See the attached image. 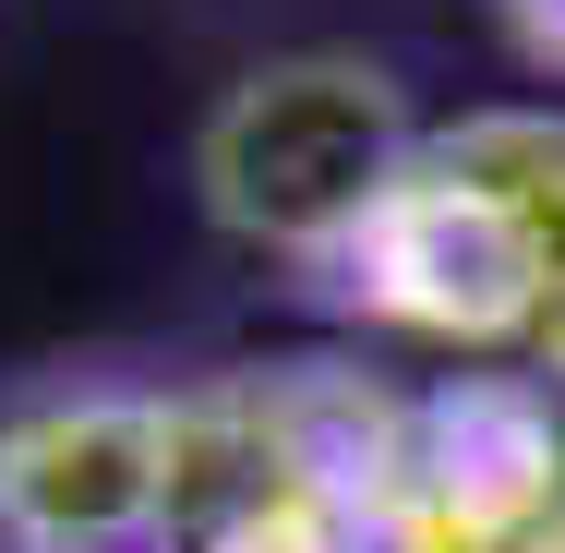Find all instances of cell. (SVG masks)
Segmentation results:
<instances>
[{
    "label": "cell",
    "mask_w": 565,
    "mask_h": 553,
    "mask_svg": "<svg viewBox=\"0 0 565 553\" xmlns=\"http://www.w3.org/2000/svg\"><path fill=\"white\" fill-rule=\"evenodd\" d=\"M326 277H349V301H373L385 326L422 337H542L554 326V289H542V253L530 228L493 205V181H469L446 145H409V169L373 193V217L326 253Z\"/></svg>",
    "instance_id": "7a4b0ae2"
},
{
    "label": "cell",
    "mask_w": 565,
    "mask_h": 553,
    "mask_svg": "<svg viewBox=\"0 0 565 553\" xmlns=\"http://www.w3.org/2000/svg\"><path fill=\"white\" fill-rule=\"evenodd\" d=\"M181 397H73L0 434V530L24 553H120L169 518Z\"/></svg>",
    "instance_id": "3957f363"
},
{
    "label": "cell",
    "mask_w": 565,
    "mask_h": 553,
    "mask_svg": "<svg viewBox=\"0 0 565 553\" xmlns=\"http://www.w3.org/2000/svg\"><path fill=\"white\" fill-rule=\"evenodd\" d=\"M518 12H530V36H542V49L565 61V0H518Z\"/></svg>",
    "instance_id": "277c9868"
},
{
    "label": "cell",
    "mask_w": 565,
    "mask_h": 553,
    "mask_svg": "<svg viewBox=\"0 0 565 553\" xmlns=\"http://www.w3.org/2000/svg\"><path fill=\"white\" fill-rule=\"evenodd\" d=\"M409 169V120L373 61H277L205 120V193L228 228L277 253H338L373 217V193Z\"/></svg>",
    "instance_id": "6da1fadb"
}]
</instances>
